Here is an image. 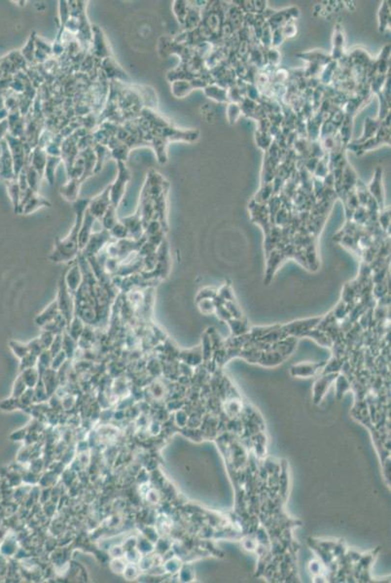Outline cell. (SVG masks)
Returning <instances> with one entry per match:
<instances>
[{"mask_svg": "<svg viewBox=\"0 0 391 583\" xmlns=\"http://www.w3.org/2000/svg\"><path fill=\"white\" fill-rule=\"evenodd\" d=\"M335 379V374H330V375H325L323 376L321 379H320L316 384V393L318 394H323L325 392L326 389L329 387V384Z\"/></svg>", "mask_w": 391, "mask_h": 583, "instance_id": "44dd1931", "label": "cell"}, {"mask_svg": "<svg viewBox=\"0 0 391 583\" xmlns=\"http://www.w3.org/2000/svg\"><path fill=\"white\" fill-rule=\"evenodd\" d=\"M200 348H202V358L208 359V358L212 357V352H214V345H212V338L208 332L202 336Z\"/></svg>", "mask_w": 391, "mask_h": 583, "instance_id": "d6986e66", "label": "cell"}, {"mask_svg": "<svg viewBox=\"0 0 391 583\" xmlns=\"http://www.w3.org/2000/svg\"><path fill=\"white\" fill-rule=\"evenodd\" d=\"M56 302L58 306L60 313L66 320L70 325L73 319V301L72 293L68 291L64 278H62L58 283V292Z\"/></svg>", "mask_w": 391, "mask_h": 583, "instance_id": "277c9868", "label": "cell"}, {"mask_svg": "<svg viewBox=\"0 0 391 583\" xmlns=\"http://www.w3.org/2000/svg\"><path fill=\"white\" fill-rule=\"evenodd\" d=\"M81 184H82L81 179L72 178L66 185H64L60 188V194L68 201L75 202L78 199V194H79Z\"/></svg>", "mask_w": 391, "mask_h": 583, "instance_id": "ba28073f", "label": "cell"}, {"mask_svg": "<svg viewBox=\"0 0 391 583\" xmlns=\"http://www.w3.org/2000/svg\"><path fill=\"white\" fill-rule=\"evenodd\" d=\"M83 322L78 318L75 317L72 319L70 324L68 325V330H70V336H72L73 339H75L76 341L79 339V336H81V334L83 333Z\"/></svg>", "mask_w": 391, "mask_h": 583, "instance_id": "ac0fdd59", "label": "cell"}, {"mask_svg": "<svg viewBox=\"0 0 391 583\" xmlns=\"http://www.w3.org/2000/svg\"><path fill=\"white\" fill-rule=\"evenodd\" d=\"M229 327L231 329L232 336H240L246 335L249 332L248 324L246 320L242 318H232L228 321Z\"/></svg>", "mask_w": 391, "mask_h": 583, "instance_id": "4fadbf2b", "label": "cell"}, {"mask_svg": "<svg viewBox=\"0 0 391 583\" xmlns=\"http://www.w3.org/2000/svg\"><path fill=\"white\" fill-rule=\"evenodd\" d=\"M45 206H51L50 201H48L46 198L38 195L37 193H34L30 197H28V199L22 204V206L18 209V213H22V214H30V213L34 212L37 209L41 208V207H45Z\"/></svg>", "mask_w": 391, "mask_h": 583, "instance_id": "8992f818", "label": "cell"}, {"mask_svg": "<svg viewBox=\"0 0 391 583\" xmlns=\"http://www.w3.org/2000/svg\"><path fill=\"white\" fill-rule=\"evenodd\" d=\"M54 336L56 335H54L53 333H50L48 331H44L40 337H38L40 340V343L44 349L51 347L54 339Z\"/></svg>", "mask_w": 391, "mask_h": 583, "instance_id": "4316f807", "label": "cell"}, {"mask_svg": "<svg viewBox=\"0 0 391 583\" xmlns=\"http://www.w3.org/2000/svg\"><path fill=\"white\" fill-rule=\"evenodd\" d=\"M116 210H117V208L111 204L109 206V208L107 209L106 214L104 215V217L102 218V225H104L106 230H111L118 223Z\"/></svg>", "mask_w": 391, "mask_h": 583, "instance_id": "9a60e30c", "label": "cell"}, {"mask_svg": "<svg viewBox=\"0 0 391 583\" xmlns=\"http://www.w3.org/2000/svg\"><path fill=\"white\" fill-rule=\"evenodd\" d=\"M89 201L90 199H77L74 202V211L76 214L75 223L72 227V231L66 237L56 240L53 252L49 257L54 263L70 262L78 255L80 250L79 231L81 230L85 211L88 208Z\"/></svg>", "mask_w": 391, "mask_h": 583, "instance_id": "6da1fadb", "label": "cell"}, {"mask_svg": "<svg viewBox=\"0 0 391 583\" xmlns=\"http://www.w3.org/2000/svg\"><path fill=\"white\" fill-rule=\"evenodd\" d=\"M215 314L217 315V317L222 320V321H226L228 322L230 319H232L231 314L229 313V311L227 310V308L225 307L224 304H220V305H215Z\"/></svg>", "mask_w": 391, "mask_h": 583, "instance_id": "83f0119b", "label": "cell"}, {"mask_svg": "<svg viewBox=\"0 0 391 583\" xmlns=\"http://www.w3.org/2000/svg\"><path fill=\"white\" fill-rule=\"evenodd\" d=\"M9 193H10V196L15 208V212H18V206H20V186L18 183L13 182L10 184L9 186Z\"/></svg>", "mask_w": 391, "mask_h": 583, "instance_id": "ffe728a7", "label": "cell"}, {"mask_svg": "<svg viewBox=\"0 0 391 583\" xmlns=\"http://www.w3.org/2000/svg\"><path fill=\"white\" fill-rule=\"evenodd\" d=\"M217 296L221 298L224 301H234V293L232 291L230 285H224L218 292Z\"/></svg>", "mask_w": 391, "mask_h": 583, "instance_id": "d4e9b609", "label": "cell"}, {"mask_svg": "<svg viewBox=\"0 0 391 583\" xmlns=\"http://www.w3.org/2000/svg\"><path fill=\"white\" fill-rule=\"evenodd\" d=\"M110 187L111 185H108L102 194L96 195L92 199H90L87 210L96 220H102L107 209L111 205Z\"/></svg>", "mask_w": 391, "mask_h": 583, "instance_id": "5b68a950", "label": "cell"}, {"mask_svg": "<svg viewBox=\"0 0 391 583\" xmlns=\"http://www.w3.org/2000/svg\"><path fill=\"white\" fill-rule=\"evenodd\" d=\"M94 30V53L100 56V57H109L110 55V52H108V47H107L106 43L104 42V34L102 31H100L98 28H96V26L92 27Z\"/></svg>", "mask_w": 391, "mask_h": 583, "instance_id": "30bf717a", "label": "cell"}, {"mask_svg": "<svg viewBox=\"0 0 391 583\" xmlns=\"http://www.w3.org/2000/svg\"><path fill=\"white\" fill-rule=\"evenodd\" d=\"M9 347L12 350V352L15 354V356H17L20 359H22L24 356L30 353L28 344H24L16 340L9 341Z\"/></svg>", "mask_w": 391, "mask_h": 583, "instance_id": "e0dca14e", "label": "cell"}, {"mask_svg": "<svg viewBox=\"0 0 391 583\" xmlns=\"http://www.w3.org/2000/svg\"><path fill=\"white\" fill-rule=\"evenodd\" d=\"M174 14L178 17V21H180L181 23H183L185 21V18L187 17V10L185 8V2L183 1H176L174 2Z\"/></svg>", "mask_w": 391, "mask_h": 583, "instance_id": "7402d4cb", "label": "cell"}, {"mask_svg": "<svg viewBox=\"0 0 391 583\" xmlns=\"http://www.w3.org/2000/svg\"><path fill=\"white\" fill-rule=\"evenodd\" d=\"M28 347L30 353L34 354V355H40L42 350L44 349L40 343L39 338H36L32 341H30L28 343Z\"/></svg>", "mask_w": 391, "mask_h": 583, "instance_id": "f1b7e54d", "label": "cell"}, {"mask_svg": "<svg viewBox=\"0 0 391 583\" xmlns=\"http://www.w3.org/2000/svg\"><path fill=\"white\" fill-rule=\"evenodd\" d=\"M217 296V291L214 288H204L202 290H200L196 296V301H202V300H214Z\"/></svg>", "mask_w": 391, "mask_h": 583, "instance_id": "cb8c5ba5", "label": "cell"}, {"mask_svg": "<svg viewBox=\"0 0 391 583\" xmlns=\"http://www.w3.org/2000/svg\"><path fill=\"white\" fill-rule=\"evenodd\" d=\"M196 302H198V306L200 312L206 314V315L214 313L215 311V303H214V300H202V301H198Z\"/></svg>", "mask_w": 391, "mask_h": 583, "instance_id": "603a6c76", "label": "cell"}, {"mask_svg": "<svg viewBox=\"0 0 391 583\" xmlns=\"http://www.w3.org/2000/svg\"><path fill=\"white\" fill-rule=\"evenodd\" d=\"M323 364H318V363H306V364H299L294 366L291 371L293 375H297V376H304V377H308L310 375H314L316 371H318L320 367Z\"/></svg>", "mask_w": 391, "mask_h": 583, "instance_id": "8fae6325", "label": "cell"}, {"mask_svg": "<svg viewBox=\"0 0 391 583\" xmlns=\"http://www.w3.org/2000/svg\"><path fill=\"white\" fill-rule=\"evenodd\" d=\"M62 159L60 157H54V156H48L47 158V162H46V166H45V170H44V174L46 179L48 180L50 185H53L54 181V171L56 168L58 166V164L60 162Z\"/></svg>", "mask_w": 391, "mask_h": 583, "instance_id": "5bb4252c", "label": "cell"}, {"mask_svg": "<svg viewBox=\"0 0 391 583\" xmlns=\"http://www.w3.org/2000/svg\"><path fill=\"white\" fill-rule=\"evenodd\" d=\"M225 307L227 308V310L229 311V313L231 314L232 318H242V310L238 307V305L234 301H225L224 303Z\"/></svg>", "mask_w": 391, "mask_h": 583, "instance_id": "484cf974", "label": "cell"}, {"mask_svg": "<svg viewBox=\"0 0 391 583\" xmlns=\"http://www.w3.org/2000/svg\"><path fill=\"white\" fill-rule=\"evenodd\" d=\"M302 337L312 338L321 346H324V347H331L333 344V340H332L331 336H329L327 333H325V331L320 330H320H316V328L312 329L310 331L306 333Z\"/></svg>", "mask_w": 391, "mask_h": 583, "instance_id": "7c38bea8", "label": "cell"}, {"mask_svg": "<svg viewBox=\"0 0 391 583\" xmlns=\"http://www.w3.org/2000/svg\"><path fill=\"white\" fill-rule=\"evenodd\" d=\"M130 179V173L124 161H118V176L110 187V199L114 207H118L121 202L128 182Z\"/></svg>", "mask_w": 391, "mask_h": 583, "instance_id": "7a4b0ae2", "label": "cell"}, {"mask_svg": "<svg viewBox=\"0 0 391 583\" xmlns=\"http://www.w3.org/2000/svg\"><path fill=\"white\" fill-rule=\"evenodd\" d=\"M60 310H58V302L54 300L52 301L36 319V325H38L39 327H44L45 325L49 324L50 322L54 321V319L56 318L60 315Z\"/></svg>", "mask_w": 391, "mask_h": 583, "instance_id": "52a82bcc", "label": "cell"}, {"mask_svg": "<svg viewBox=\"0 0 391 583\" xmlns=\"http://www.w3.org/2000/svg\"><path fill=\"white\" fill-rule=\"evenodd\" d=\"M321 320H322L321 317H316L294 321L284 326H280V331L284 338L290 336L296 338L302 337L306 333H308L312 329L316 328Z\"/></svg>", "mask_w": 391, "mask_h": 583, "instance_id": "3957f363", "label": "cell"}, {"mask_svg": "<svg viewBox=\"0 0 391 583\" xmlns=\"http://www.w3.org/2000/svg\"><path fill=\"white\" fill-rule=\"evenodd\" d=\"M370 192L373 194L376 201L378 202V204L382 207V205L384 204V196H382V183H380V175L376 177L374 180L372 182V184L370 186Z\"/></svg>", "mask_w": 391, "mask_h": 583, "instance_id": "2e32d148", "label": "cell"}, {"mask_svg": "<svg viewBox=\"0 0 391 583\" xmlns=\"http://www.w3.org/2000/svg\"><path fill=\"white\" fill-rule=\"evenodd\" d=\"M64 281L68 286V291L72 294H74L75 292L78 291V288L82 283V274L80 272V268L78 265H74L70 269V271L66 274V277L64 278Z\"/></svg>", "mask_w": 391, "mask_h": 583, "instance_id": "9c48e42d", "label": "cell"}]
</instances>
